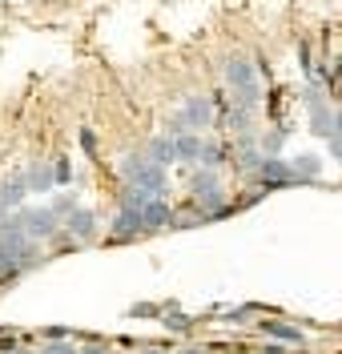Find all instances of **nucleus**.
<instances>
[{"instance_id":"nucleus-1","label":"nucleus","mask_w":342,"mask_h":354,"mask_svg":"<svg viewBox=\"0 0 342 354\" xmlns=\"http://www.w3.org/2000/svg\"><path fill=\"white\" fill-rule=\"evenodd\" d=\"M117 174L125 177V181H133V185H145V189H153L158 198H165V189H169V181H165V165H158L149 153H129L117 161Z\"/></svg>"},{"instance_id":"nucleus-2","label":"nucleus","mask_w":342,"mask_h":354,"mask_svg":"<svg viewBox=\"0 0 342 354\" xmlns=\"http://www.w3.org/2000/svg\"><path fill=\"white\" fill-rule=\"evenodd\" d=\"M222 73H226V85L234 88V101L246 105V109H258L262 88H258V68H254V61H246V57H229Z\"/></svg>"},{"instance_id":"nucleus-3","label":"nucleus","mask_w":342,"mask_h":354,"mask_svg":"<svg viewBox=\"0 0 342 354\" xmlns=\"http://www.w3.org/2000/svg\"><path fill=\"white\" fill-rule=\"evenodd\" d=\"M189 189H193V205H202L209 218H218V214H226V189H222V177L218 169H198L193 181H189Z\"/></svg>"},{"instance_id":"nucleus-4","label":"nucleus","mask_w":342,"mask_h":354,"mask_svg":"<svg viewBox=\"0 0 342 354\" xmlns=\"http://www.w3.org/2000/svg\"><path fill=\"white\" fill-rule=\"evenodd\" d=\"M213 117H218V109H213V101H209V97H185L182 113H178V129H173V133H182V129H209V125H213Z\"/></svg>"},{"instance_id":"nucleus-5","label":"nucleus","mask_w":342,"mask_h":354,"mask_svg":"<svg viewBox=\"0 0 342 354\" xmlns=\"http://www.w3.org/2000/svg\"><path fill=\"white\" fill-rule=\"evenodd\" d=\"M61 230H65V218H57V214H53V205L28 209V238H37V242H53Z\"/></svg>"},{"instance_id":"nucleus-6","label":"nucleus","mask_w":342,"mask_h":354,"mask_svg":"<svg viewBox=\"0 0 342 354\" xmlns=\"http://www.w3.org/2000/svg\"><path fill=\"white\" fill-rule=\"evenodd\" d=\"M254 174L262 177V185H266V189H274V185H290V181H294V165H290V161H286V157H262V165H258V169H254Z\"/></svg>"},{"instance_id":"nucleus-7","label":"nucleus","mask_w":342,"mask_h":354,"mask_svg":"<svg viewBox=\"0 0 342 354\" xmlns=\"http://www.w3.org/2000/svg\"><path fill=\"white\" fill-rule=\"evenodd\" d=\"M137 234H145V218H141V209H117L113 225H109V238L113 242H129V238H137Z\"/></svg>"},{"instance_id":"nucleus-8","label":"nucleus","mask_w":342,"mask_h":354,"mask_svg":"<svg viewBox=\"0 0 342 354\" xmlns=\"http://www.w3.org/2000/svg\"><path fill=\"white\" fill-rule=\"evenodd\" d=\"M65 234L73 238V242H93V238H97V214L77 205V209L65 218Z\"/></svg>"},{"instance_id":"nucleus-9","label":"nucleus","mask_w":342,"mask_h":354,"mask_svg":"<svg viewBox=\"0 0 342 354\" xmlns=\"http://www.w3.org/2000/svg\"><path fill=\"white\" fill-rule=\"evenodd\" d=\"M28 194H32V185H28V174H24V169H17V174H8L0 181V201H4L8 209H21Z\"/></svg>"},{"instance_id":"nucleus-10","label":"nucleus","mask_w":342,"mask_h":354,"mask_svg":"<svg viewBox=\"0 0 342 354\" xmlns=\"http://www.w3.org/2000/svg\"><path fill=\"white\" fill-rule=\"evenodd\" d=\"M141 218H145V234H149V230H169V225L178 221V214L169 209V201L165 198H153L145 209H141Z\"/></svg>"},{"instance_id":"nucleus-11","label":"nucleus","mask_w":342,"mask_h":354,"mask_svg":"<svg viewBox=\"0 0 342 354\" xmlns=\"http://www.w3.org/2000/svg\"><path fill=\"white\" fill-rule=\"evenodd\" d=\"M173 137H178V161H193L198 165V157L205 149V141L198 137V129H182V133H173Z\"/></svg>"},{"instance_id":"nucleus-12","label":"nucleus","mask_w":342,"mask_h":354,"mask_svg":"<svg viewBox=\"0 0 342 354\" xmlns=\"http://www.w3.org/2000/svg\"><path fill=\"white\" fill-rule=\"evenodd\" d=\"M24 174H28V185H32V194H48V189H53V181H57V169H53L48 161H37V165H28Z\"/></svg>"},{"instance_id":"nucleus-13","label":"nucleus","mask_w":342,"mask_h":354,"mask_svg":"<svg viewBox=\"0 0 342 354\" xmlns=\"http://www.w3.org/2000/svg\"><path fill=\"white\" fill-rule=\"evenodd\" d=\"M145 153L153 157L158 165H173V161H178V137H153Z\"/></svg>"},{"instance_id":"nucleus-14","label":"nucleus","mask_w":342,"mask_h":354,"mask_svg":"<svg viewBox=\"0 0 342 354\" xmlns=\"http://www.w3.org/2000/svg\"><path fill=\"white\" fill-rule=\"evenodd\" d=\"M158 198L153 189H145V185H133V181H125V189H121V205L125 209H145L149 201Z\"/></svg>"},{"instance_id":"nucleus-15","label":"nucleus","mask_w":342,"mask_h":354,"mask_svg":"<svg viewBox=\"0 0 342 354\" xmlns=\"http://www.w3.org/2000/svg\"><path fill=\"white\" fill-rule=\"evenodd\" d=\"M290 165H294V181H314V177L322 174V161H319L314 153H302V157H294Z\"/></svg>"},{"instance_id":"nucleus-16","label":"nucleus","mask_w":342,"mask_h":354,"mask_svg":"<svg viewBox=\"0 0 342 354\" xmlns=\"http://www.w3.org/2000/svg\"><path fill=\"white\" fill-rule=\"evenodd\" d=\"M258 326L266 334H274L278 342H294V346L302 342V330H298V326H282V322H258Z\"/></svg>"},{"instance_id":"nucleus-17","label":"nucleus","mask_w":342,"mask_h":354,"mask_svg":"<svg viewBox=\"0 0 342 354\" xmlns=\"http://www.w3.org/2000/svg\"><path fill=\"white\" fill-rule=\"evenodd\" d=\"M226 161V149L222 145H213V141H205V149H202V157H198V165H205V169H218Z\"/></svg>"},{"instance_id":"nucleus-18","label":"nucleus","mask_w":342,"mask_h":354,"mask_svg":"<svg viewBox=\"0 0 342 354\" xmlns=\"http://www.w3.org/2000/svg\"><path fill=\"white\" fill-rule=\"evenodd\" d=\"M48 205H53V214H57V218H68V214L77 209V194H61V198H53Z\"/></svg>"},{"instance_id":"nucleus-19","label":"nucleus","mask_w":342,"mask_h":354,"mask_svg":"<svg viewBox=\"0 0 342 354\" xmlns=\"http://www.w3.org/2000/svg\"><path fill=\"white\" fill-rule=\"evenodd\" d=\"M326 93H334V97L342 101V61L330 68V73H326Z\"/></svg>"},{"instance_id":"nucleus-20","label":"nucleus","mask_w":342,"mask_h":354,"mask_svg":"<svg viewBox=\"0 0 342 354\" xmlns=\"http://www.w3.org/2000/svg\"><path fill=\"white\" fill-rule=\"evenodd\" d=\"M37 354H77V346H68L65 338H53V342H48V346H41Z\"/></svg>"},{"instance_id":"nucleus-21","label":"nucleus","mask_w":342,"mask_h":354,"mask_svg":"<svg viewBox=\"0 0 342 354\" xmlns=\"http://www.w3.org/2000/svg\"><path fill=\"white\" fill-rule=\"evenodd\" d=\"M81 149H85V153H97V137H93V129H81Z\"/></svg>"},{"instance_id":"nucleus-22","label":"nucleus","mask_w":342,"mask_h":354,"mask_svg":"<svg viewBox=\"0 0 342 354\" xmlns=\"http://www.w3.org/2000/svg\"><path fill=\"white\" fill-rule=\"evenodd\" d=\"M53 169H57V181H68V177H73V165H68L65 157H57V165H53Z\"/></svg>"},{"instance_id":"nucleus-23","label":"nucleus","mask_w":342,"mask_h":354,"mask_svg":"<svg viewBox=\"0 0 342 354\" xmlns=\"http://www.w3.org/2000/svg\"><path fill=\"white\" fill-rule=\"evenodd\" d=\"M77 354H113V351L101 346V342H85V346H77Z\"/></svg>"},{"instance_id":"nucleus-24","label":"nucleus","mask_w":342,"mask_h":354,"mask_svg":"<svg viewBox=\"0 0 342 354\" xmlns=\"http://www.w3.org/2000/svg\"><path fill=\"white\" fill-rule=\"evenodd\" d=\"M165 326H169V330H185V326H189V318H182V314H173V318H169Z\"/></svg>"},{"instance_id":"nucleus-25","label":"nucleus","mask_w":342,"mask_h":354,"mask_svg":"<svg viewBox=\"0 0 342 354\" xmlns=\"http://www.w3.org/2000/svg\"><path fill=\"white\" fill-rule=\"evenodd\" d=\"M330 145H334V157L342 161V133H334V137H330Z\"/></svg>"},{"instance_id":"nucleus-26","label":"nucleus","mask_w":342,"mask_h":354,"mask_svg":"<svg viewBox=\"0 0 342 354\" xmlns=\"http://www.w3.org/2000/svg\"><path fill=\"white\" fill-rule=\"evenodd\" d=\"M12 354H37V351H12Z\"/></svg>"},{"instance_id":"nucleus-27","label":"nucleus","mask_w":342,"mask_h":354,"mask_svg":"<svg viewBox=\"0 0 342 354\" xmlns=\"http://www.w3.org/2000/svg\"><path fill=\"white\" fill-rule=\"evenodd\" d=\"M182 354H205V351H182Z\"/></svg>"},{"instance_id":"nucleus-28","label":"nucleus","mask_w":342,"mask_h":354,"mask_svg":"<svg viewBox=\"0 0 342 354\" xmlns=\"http://www.w3.org/2000/svg\"><path fill=\"white\" fill-rule=\"evenodd\" d=\"M339 133H342V113H339Z\"/></svg>"},{"instance_id":"nucleus-29","label":"nucleus","mask_w":342,"mask_h":354,"mask_svg":"<svg viewBox=\"0 0 342 354\" xmlns=\"http://www.w3.org/2000/svg\"><path fill=\"white\" fill-rule=\"evenodd\" d=\"M145 354H165V351H145Z\"/></svg>"}]
</instances>
